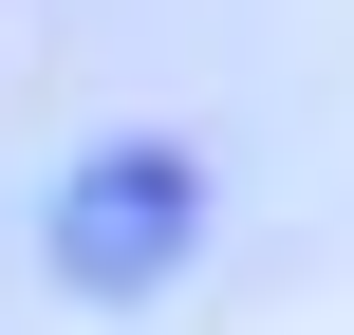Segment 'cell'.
I'll use <instances>...</instances> for the list:
<instances>
[{"mask_svg":"<svg viewBox=\"0 0 354 335\" xmlns=\"http://www.w3.org/2000/svg\"><path fill=\"white\" fill-rule=\"evenodd\" d=\"M37 261H56V298H93V317L168 298V280L205 261V149H168V131L75 149V168H56V205H37Z\"/></svg>","mask_w":354,"mask_h":335,"instance_id":"6da1fadb","label":"cell"}]
</instances>
